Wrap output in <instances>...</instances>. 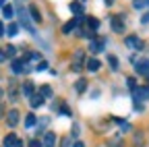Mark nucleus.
Instances as JSON below:
<instances>
[{
    "mask_svg": "<svg viewBox=\"0 0 149 147\" xmlns=\"http://www.w3.org/2000/svg\"><path fill=\"white\" fill-rule=\"evenodd\" d=\"M104 48H106V38H102V35H93L89 40V52L100 54V52H104Z\"/></svg>",
    "mask_w": 149,
    "mask_h": 147,
    "instance_id": "nucleus-1",
    "label": "nucleus"
},
{
    "mask_svg": "<svg viewBox=\"0 0 149 147\" xmlns=\"http://www.w3.org/2000/svg\"><path fill=\"white\" fill-rule=\"evenodd\" d=\"M17 13H19V23L23 25V29H25V31H29L31 35H35V27L31 25V19H29V15H27L23 8H17Z\"/></svg>",
    "mask_w": 149,
    "mask_h": 147,
    "instance_id": "nucleus-2",
    "label": "nucleus"
},
{
    "mask_svg": "<svg viewBox=\"0 0 149 147\" xmlns=\"http://www.w3.org/2000/svg\"><path fill=\"white\" fill-rule=\"evenodd\" d=\"M83 64H85V52L83 50H77L72 54V62H70V68L72 70H83Z\"/></svg>",
    "mask_w": 149,
    "mask_h": 147,
    "instance_id": "nucleus-3",
    "label": "nucleus"
},
{
    "mask_svg": "<svg viewBox=\"0 0 149 147\" xmlns=\"http://www.w3.org/2000/svg\"><path fill=\"white\" fill-rule=\"evenodd\" d=\"M133 95H135V102H145L149 100V85H143V87H135L133 89Z\"/></svg>",
    "mask_w": 149,
    "mask_h": 147,
    "instance_id": "nucleus-4",
    "label": "nucleus"
},
{
    "mask_svg": "<svg viewBox=\"0 0 149 147\" xmlns=\"http://www.w3.org/2000/svg\"><path fill=\"white\" fill-rule=\"evenodd\" d=\"M110 23H112V29H114L116 33H122L124 31V17L122 15H114V17H112V19H110Z\"/></svg>",
    "mask_w": 149,
    "mask_h": 147,
    "instance_id": "nucleus-5",
    "label": "nucleus"
},
{
    "mask_svg": "<svg viewBox=\"0 0 149 147\" xmlns=\"http://www.w3.org/2000/svg\"><path fill=\"white\" fill-rule=\"evenodd\" d=\"M10 68H13V72H15V75H21V72H29V66H27V62H25V60H21V58L13 60Z\"/></svg>",
    "mask_w": 149,
    "mask_h": 147,
    "instance_id": "nucleus-6",
    "label": "nucleus"
},
{
    "mask_svg": "<svg viewBox=\"0 0 149 147\" xmlns=\"http://www.w3.org/2000/svg\"><path fill=\"white\" fill-rule=\"evenodd\" d=\"M135 70H137V75L147 77V72H149V60H139V62H135Z\"/></svg>",
    "mask_w": 149,
    "mask_h": 147,
    "instance_id": "nucleus-7",
    "label": "nucleus"
},
{
    "mask_svg": "<svg viewBox=\"0 0 149 147\" xmlns=\"http://www.w3.org/2000/svg\"><path fill=\"white\" fill-rule=\"evenodd\" d=\"M126 46L128 48H133V50H143V42L139 40V38H135V35H128V38H126Z\"/></svg>",
    "mask_w": 149,
    "mask_h": 147,
    "instance_id": "nucleus-8",
    "label": "nucleus"
},
{
    "mask_svg": "<svg viewBox=\"0 0 149 147\" xmlns=\"http://www.w3.org/2000/svg\"><path fill=\"white\" fill-rule=\"evenodd\" d=\"M100 66H102V64H100L97 58H87V60H85V68H87L89 72H97Z\"/></svg>",
    "mask_w": 149,
    "mask_h": 147,
    "instance_id": "nucleus-9",
    "label": "nucleus"
},
{
    "mask_svg": "<svg viewBox=\"0 0 149 147\" xmlns=\"http://www.w3.org/2000/svg\"><path fill=\"white\" fill-rule=\"evenodd\" d=\"M54 145H56V135L54 133H44L42 147H54Z\"/></svg>",
    "mask_w": 149,
    "mask_h": 147,
    "instance_id": "nucleus-10",
    "label": "nucleus"
},
{
    "mask_svg": "<svg viewBox=\"0 0 149 147\" xmlns=\"http://www.w3.org/2000/svg\"><path fill=\"white\" fill-rule=\"evenodd\" d=\"M6 122H8V126H17L19 124V112L17 110H10V112L6 114Z\"/></svg>",
    "mask_w": 149,
    "mask_h": 147,
    "instance_id": "nucleus-11",
    "label": "nucleus"
},
{
    "mask_svg": "<svg viewBox=\"0 0 149 147\" xmlns=\"http://www.w3.org/2000/svg\"><path fill=\"white\" fill-rule=\"evenodd\" d=\"M29 15H31V21L42 23V13H40V8H37L35 4H33V6H29Z\"/></svg>",
    "mask_w": 149,
    "mask_h": 147,
    "instance_id": "nucleus-12",
    "label": "nucleus"
},
{
    "mask_svg": "<svg viewBox=\"0 0 149 147\" xmlns=\"http://www.w3.org/2000/svg\"><path fill=\"white\" fill-rule=\"evenodd\" d=\"M29 100H31V102H29V104H31V108H40V106H44V98H42L40 93H33Z\"/></svg>",
    "mask_w": 149,
    "mask_h": 147,
    "instance_id": "nucleus-13",
    "label": "nucleus"
},
{
    "mask_svg": "<svg viewBox=\"0 0 149 147\" xmlns=\"http://www.w3.org/2000/svg\"><path fill=\"white\" fill-rule=\"evenodd\" d=\"M4 33H8V38H15V35L19 33V25H17V23H10V25L4 29Z\"/></svg>",
    "mask_w": 149,
    "mask_h": 147,
    "instance_id": "nucleus-14",
    "label": "nucleus"
},
{
    "mask_svg": "<svg viewBox=\"0 0 149 147\" xmlns=\"http://www.w3.org/2000/svg\"><path fill=\"white\" fill-rule=\"evenodd\" d=\"M70 13H74V15H83V4L81 2H70Z\"/></svg>",
    "mask_w": 149,
    "mask_h": 147,
    "instance_id": "nucleus-15",
    "label": "nucleus"
},
{
    "mask_svg": "<svg viewBox=\"0 0 149 147\" xmlns=\"http://www.w3.org/2000/svg\"><path fill=\"white\" fill-rule=\"evenodd\" d=\"M40 95H42L44 100H46V98H52V87H50V85H42V87H40Z\"/></svg>",
    "mask_w": 149,
    "mask_h": 147,
    "instance_id": "nucleus-16",
    "label": "nucleus"
},
{
    "mask_svg": "<svg viewBox=\"0 0 149 147\" xmlns=\"http://www.w3.org/2000/svg\"><path fill=\"white\" fill-rule=\"evenodd\" d=\"M2 52H4V58H15V54H17V48H15V46H6Z\"/></svg>",
    "mask_w": 149,
    "mask_h": 147,
    "instance_id": "nucleus-17",
    "label": "nucleus"
},
{
    "mask_svg": "<svg viewBox=\"0 0 149 147\" xmlns=\"http://www.w3.org/2000/svg\"><path fill=\"white\" fill-rule=\"evenodd\" d=\"M17 141H19L17 135H6V137H4V147H13Z\"/></svg>",
    "mask_w": 149,
    "mask_h": 147,
    "instance_id": "nucleus-18",
    "label": "nucleus"
},
{
    "mask_svg": "<svg viewBox=\"0 0 149 147\" xmlns=\"http://www.w3.org/2000/svg\"><path fill=\"white\" fill-rule=\"evenodd\" d=\"M13 6L10 4H4V8H2V15H4V19H13Z\"/></svg>",
    "mask_w": 149,
    "mask_h": 147,
    "instance_id": "nucleus-19",
    "label": "nucleus"
},
{
    "mask_svg": "<svg viewBox=\"0 0 149 147\" xmlns=\"http://www.w3.org/2000/svg\"><path fill=\"white\" fill-rule=\"evenodd\" d=\"M23 93H25L27 98L33 95V83H25V85H23Z\"/></svg>",
    "mask_w": 149,
    "mask_h": 147,
    "instance_id": "nucleus-20",
    "label": "nucleus"
},
{
    "mask_svg": "<svg viewBox=\"0 0 149 147\" xmlns=\"http://www.w3.org/2000/svg\"><path fill=\"white\" fill-rule=\"evenodd\" d=\"M87 25H89V29L95 31V29L100 27V21H97V19H93V17H89V19H87Z\"/></svg>",
    "mask_w": 149,
    "mask_h": 147,
    "instance_id": "nucleus-21",
    "label": "nucleus"
},
{
    "mask_svg": "<svg viewBox=\"0 0 149 147\" xmlns=\"http://www.w3.org/2000/svg\"><path fill=\"white\" fill-rule=\"evenodd\" d=\"M74 85H77V91H79V93H83V91H85V87H87V81H85V79H79Z\"/></svg>",
    "mask_w": 149,
    "mask_h": 147,
    "instance_id": "nucleus-22",
    "label": "nucleus"
},
{
    "mask_svg": "<svg viewBox=\"0 0 149 147\" xmlns=\"http://www.w3.org/2000/svg\"><path fill=\"white\" fill-rule=\"evenodd\" d=\"M72 29H74V21H68V23H66V25L62 27V33H66V35H68V33H70Z\"/></svg>",
    "mask_w": 149,
    "mask_h": 147,
    "instance_id": "nucleus-23",
    "label": "nucleus"
},
{
    "mask_svg": "<svg viewBox=\"0 0 149 147\" xmlns=\"http://www.w3.org/2000/svg\"><path fill=\"white\" fill-rule=\"evenodd\" d=\"M33 124H35V116L33 114H27L25 116V126H33Z\"/></svg>",
    "mask_w": 149,
    "mask_h": 147,
    "instance_id": "nucleus-24",
    "label": "nucleus"
},
{
    "mask_svg": "<svg viewBox=\"0 0 149 147\" xmlns=\"http://www.w3.org/2000/svg\"><path fill=\"white\" fill-rule=\"evenodd\" d=\"M70 145H72V137H64L60 143V147H70Z\"/></svg>",
    "mask_w": 149,
    "mask_h": 147,
    "instance_id": "nucleus-25",
    "label": "nucleus"
},
{
    "mask_svg": "<svg viewBox=\"0 0 149 147\" xmlns=\"http://www.w3.org/2000/svg\"><path fill=\"white\" fill-rule=\"evenodd\" d=\"M108 62H110V66H112V68H114V70L118 68V60H116L114 56H108Z\"/></svg>",
    "mask_w": 149,
    "mask_h": 147,
    "instance_id": "nucleus-26",
    "label": "nucleus"
},
{
    "mask_svg": "<svg viewBox=\"0 0 149 147\" xmlns=\"http://www.w3.org/2000/svg\"><path fill=\"white\" fill-rule=\"evenodd\" d=\"M145 4H147L145 0H135V2H133V6H135L137 10H139V8H145Z\"/></svg>",
    "mask_w": 149,
    "mask_h": 147,
    "instance_id": "nucleus-27",
    "label": "nucleus"
},
{
    "mask_svg": "<svg viewBox=\"0 0 149 147\" xmlns=\"http://www.w3.org/2000/svg\"><path fill=\"white\" fill-rule=\"evenodd\" d=\"M48 68V62L46 60H40V62H37V66H35V70H46Z\"/></svg>",
    "mask_w": 149,
    "mask_h": 147,
    "instance_id": "nucleus-28",
    "label": "nucleus"
},
{
    "mask_svg": "<svg viewBox=\"0 0 149 147\" xmlns=\"http://www.w3.org/2000/svg\"><path fill=\"white\" fill-rule=\"evenodd\" d=\"M27 147H42V143H40V139H31L27 143Z\"/></svg>",
    "mask_w": 149,
    "mask_h": 147,
    "instance_id": "nucleus-29",
    "label": "nucleus"
},
{
    "mask_svg": "<svg viewBox=\"0 0 149 147\" xmlns=\"http://www.w3.org/2000/svg\"><path fill=\"white\" fill-rule=\"evenodd\" d=\"M46 124H48V118H46V116H44V118H42V120H40V128H44V126H46Z\"/></svg>",
    "mask_w": 149,
    "mask_h": 147,
    "instance_id": "nucleus-30",
    "label": "nucleus"
},
{
    "mask_svg": "<svg viewBox=\"0 0 149 147\" xmlns=\"http://www.w3.org/2000/svg\"><path fill=\"white\" fill-rule=\"evenodd\" d=\"M141 21H143V23H149V13H147V15H143V19H141Z\"/></svg>",
    "mask_w": 149,
    "mask_h": 147,
    "instance_id": "nucleus-31",
    "label": "nucleus"
},
{
    "mask_svg": "<svg viewBox=\"0 0 149 147\" xmlns=\"http://www.w3.org/2000/svg\"><path fill=\"white\" fill-rule=\"evenodd\" d=\"M4 35V25H2V21H0V38Z\"/></svg>",
    "mask_w": 149,
    "mask_h": 147,
    "instance_id": "nucleus-32",
    "label": "nucleus"
},
{
    "mask_svg": "<svg viewBox=\"0 0 149 147\" xmlns=\"http://www.w3.org/2000/svg\"><path fill=\"white\" fill-rule=\"evenodd\" d=\"M72 147H85V145H83V143H81V141H77V143H74V145H72Z\"/></svg>",
    "mask_w": 149,
    "mask_h": 147,
    "instance_id": "nucleus-33",
    "label": "nucleus"
},
{
    "mask_svg": "<svg viewBox=\"0 0 149 147\" xmlns=\"http://www.w3.org/2000/svg\"><path fill=\"white\" fill-rule=\"evenodd\" d=\"M13 147H23V143H21V141H17V143H15Z\"/></svg>",
    "mask_w": 149,
    "mask_h": 147,
    "instance_id": "nucleus-34",
    "label": "nucleus"
},
{
    "mask_svg": "<svg viewBox=\"0 0 149 147\" xmlns=\"http://www.w3.org/2000/svg\"><path fill=\"white\" fill-rule=\"evenodd\" d=\"M2 60H4V52H2V50H0V62H2Z\"/></svg>",
    "mask_w": 149,
    "mask_h": 147,
    "instance_id": "nucleus-35",
    "label": "nucleus"
},
{
    "mask_svg": "<svg viewBox=\"0 0 149 147\" xmlns=\"http://www.w3.org/2000/svg\"><path fill=\"white\" fill-rule=\"evenodd\" d=\"M6 2H8V0H0V6H4Z\"/></svg>",
    "mask_w": 149,
    "mask_h": 147,
    "instance_id": "nucleus-36",
    "label": "nucleus"
},
{
    "mask_svg": "<svg viewBox=\"0 0 149 147\" xmlns=\"http://www.w3.org/2000/svg\"><path fill=\"white\" fill-rule=\"evenodd\" d=\"M106 4L110 6V4H114V0H106Z\"/></svg>",
    "mask_w": 149,
    "mask_h": 147,
    "instance_id": "nucleus-37",
    "label": "nucleus"
},
{
    "mask_svg": "<svg viewBox=\"0 0 149 147\" xmlns=\"http://www.w3.org/2000/svg\"><path fill=\"white\" fill-rule=\"evenodd\" d=\"M145 2H147V4H149V0H145Z\"/></svg>",
    "mask_w": 149,
    "mask_h": 147,
    "instance_id": "nucleus-38",
    "label": "nucleus"
},
{
    "mask_svg": "<svg viewBox=\"0 0 149 147\" xmlns=\"http://www.w3.org/2000/svg\"><path fill=\"white\" fill-rule=\"evenodd\" d=\"M147 79H149V72H147Z\"/></svg>",
    "mask_w": 149,
    "mask_h": 147,
    "instance_id": "nucleus-39",
    "label": "nucleus"
}]
</instances>
